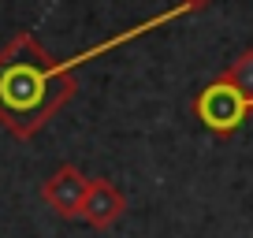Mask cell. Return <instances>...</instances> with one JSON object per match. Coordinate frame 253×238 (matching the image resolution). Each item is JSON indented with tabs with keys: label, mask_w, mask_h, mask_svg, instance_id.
Listing matches in <instances>:
<instances>
[{
	"label": "cell",
	"mask_w": 253,
	"mask_h": 238,
	"mask_svg": "<svg viewBox=\"0 0 253 238\" xmlns=\"http://www.w3.org/2000/svg\"><path fill=\"white\" fill-rule=\"evenodd\" d=\"M194 112H198L201 127H209L212 134H231L235 127H242V119L253 112V97L238 93L227 79H216L205 86V93L194 101Z\"/></svg>",
	"instance_id": "7a4b0ae2"
},
{
	"label": "cell",
	"mask_w": 253,
	"mask_h": 238,
	"mask_svg": "<svg viewBox=\"0 0 253 238\" xmlns=\"http://www.w3.org/2000/svg\"><path fill=\"white\" fill-rule=\"evenodd\" d=\"M67 93H71L67 67L45 64V52H38L34 41H19L0 60V116L23 134L41 127Z\"/></svg>",
	"instance_id": "6da1fadb"
},
{
	"label": "cell",
	"mask_w": 253,
	"mask_h": 238,
	"mask_svg": "<svg viewBox=\"0 0 253 238\" xmlns=\"http://www.w3.org/2000/svg\"><path fill=\"white\" fill-rule=\"evenodd\" d=\"M223 79L231 82V86L238 89V93H246V97H253V48H246L242 56H238L235 64L223 71Z\"/></svg>",
	"instance_id": "5b68a950"
},
{
	"label": "cell",
	"mask_w": 253,
	"mask_h": 238,
	"mask_svg": "<svg viewBox=\"0 0 253 238\" xmlns=\"http://www.w3.org/2000/svg\"><path fill=\"white\" fill-rule=\"evenodd\" d=\"M89 183L82 179L75 167H63L45 183V201L56 208L60 216H82V201H86Z\"/></svg>",
	"instance_id": "3957f363"
},
{
	"label": "cell",
	"mask_w": 253,
	"mask_h": 238,
	"mask_svg": "<svg viewBox=\"0 0 253 238\" xmlns=\"http://www.w3.org/2000/svg\"><path fill=\"white\" fill-rule=\"evenodd\" d=\"M205 4H212V0H182V8H190V11H194V8H205Z\"/></svg>",
	"instance_id": "8992f818"
},
{
	"label": "cell",
	"mask_w": 253,
	"mask_h": 238,
	"mask_svg": "<svg viewBox=\"0 0 253 238\" xmlns=\"http://www.w3.org/2000/svg\"><path fill=\"white\" fill-rule=\"evenodd\" d=\"M123 194L116 190L112 183H104V179H97V183H89L86 190V201H82V216H86L93 227H108V223H116L119 216H123Z\"/></svg>",
	"instance_id": "277c9868"
}]
</instances>
